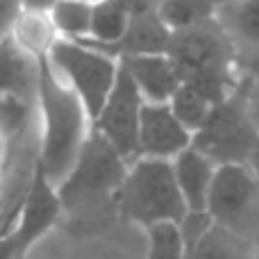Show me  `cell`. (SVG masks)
<instances>
[{"mask_svg":"<svg viewBox=\"0 0 259 259\" xmlns=\"http://www.w3.org/2000/svg\"><path fill=\"white\" fill-rule=\"evenodd\" d=\"M91 12H94V3L89 0H53L48 7V16L57 36L73 41L89 39Z\"/></svg>","mask_w":259,"mask_h":259,"instance_id":"cell-17","label":"cell"},{"mask_svg":"<svg viewBox=\"0 0 259 259\" xmlns=\"http://www.w3.org/2000/svg\"><path fill=\"white\" fill-rule=\"evenodd\" d=\"M46 59L55 68V73L68 84V89L80 98L87 114L94 121L116 82L118 68H121L118 57L87 41L57 39L50 46Z\"/></svg>","mask_w":259,"mask_h":259,"instance_id":"cell-5","label":"cell"},{"mask_svg":"<svg viewBox=\"0 0 259 259\" xmlns=\"http://www.w3.org/2000/svg\"><path fill=\"white\" fill-rule=\"evenodd\" d=\"M252 259H259V250L255 252V255H252Z\"/></svg>","mask_w":259,"mask_h":259,"instance_id":"cell-26","label":"cell"},{"mask_svg":"<svg viewBox=\"0 0 259 259\" xmlns=\"http://www.w3.org/2000/svg\"><path fill=\"white\" fill-rule=\"evenodd\" d=\"M125 170L127 161L91 127L73 168L55 187L62 211L68 216H80L105 207V202H114Z\"/></svg>","mask_w":259,"mask_h":259,"instance_id":"cell-4","label":"cell"},{"mask_svg":"<svg viewBox=\"0 0 259 259\" xmlns=\"http://www.w3.org/2000/svg\"><path fill=\"white\" fill-rule=\"evenodd\" d=\"M191 146L214 164H248L259 146V132L248 114L246 87L239 84L228 98L219 100L207 121L193 132Z\"/></svg>","mask_w":259,"mask_h":259,"instance_id":"cell-6","label":"cell"},{"mask_svg":"<svg viewBox=\"0 0 259 259\" xmlns=\"http://www.w3.org/2000/svg\"><path fill=\"white\" fill-rule=\"evenodd\" d=\"M62 216L57 189L34 166L32 180L12 214V221L0 232V259H25L53 232Z\"/></svg>","mask_w":259,"mask_h":259,"instance_id":"cell-7","label":"cell"},{"mask_svg":"<svg viewBox=\"0 0 259 259\" xmlns=\"http://www.w3.org/2000/svg\"><path fill=\"white\" fill-rule=\"evenodd\" d=\"M36 168L57 187L91 134V116L48 59H39L36 84Z\"/></svg>","mask_w":259,"mask_h":259,"instance_id":"cell-1","label":"cell"},{"mask_svg":"<svg viewBox=\"0 0 259 259\" xmlns=\"http://www.w3.org/2000/svg\"><path fill=\"white\" fill-rule=\"evenodd\" d=\"M50 3H53V0H23L25 7H44V9H48Z\"/></svg>","mask_w":259,"mask_h":259,"instance_id":"cell-23","label":"cell"},{"mask_svg":"<svg viewBox=\"0 0 259 259\" xmlns=\"http://www.w3.org/2000/svg\"><path fill=\"white\" fill-rule=\"evenodd\" d=\"M118 214L143 230L155 223H182L187 205L178 189L170 159L137 157L114 198Z\"/></svg>","mask_w":259,"mask_h":259,"instance_id":"cell-3","label":"cell"},{"mask_svg":"<svg viewBox=\"0 0 259 259\" xmlns=\"http://www.w3.org/2000/svg\"><path fill=\"white\" fill-rule=\"evenodd\" d=\"M193 134L170 112L168 103H143L139 123V157L173 159L191 146Z\"/></svg>","mask_w":259,"mask_h":259,"instance_id":"cell-10","label":"cell"},{"mask_svg":"<svg viewBox=\"0 0 259 259\" xmlns=\"http://www.w3.org/2000/svg\"><path fill=\"white\" fill-rule=\"evenodd\" d=\"M39 84V59L18 48L16 41L0 34V98H16L23 103H36Z\"/></svg>","mask_w":259,"mask_h":259,"instance_id":"cell-12","label":"cell"},{"mask_svg":"<svg viewBox=\"0 0 259 259\" xmlns=\"http://www.w3.org/2000/svg\"><path fill=\"white\" fill-rule=\"evenodd\" d=\"M21 7H23V0H0V34L9 30V25L16 18Z\"/></svg>","mask_w":259,"mask_h":259,"instance_id":"cell-20","label":"cell"},{"mask_svg":"<svg viewBox=\"0 0 259 259\" xmlns=\"http://www.w3.org/2000/svg\"><path fill=\"white\" fill-rule=\"evenodd\" d=\"M175 173V182L184 198L187 211H207V200L214 184V175L219 164L202 155L198 148L189 146L180 155L170 159Z\"/></svg>","mask_w":259,"mask_h":259,"instance_id":"cell-13","label":"cell"},{"mask_svg":"<svg viewBox=\"0 0 259 259\" xmlns=\"http://www.w3.org/2000/svg\"><path fill=\"white\" fill-rule=\"evenodd\" d=\"M89 3H96V0H89Z\"/></svg>","mask_w":259,"mask_h":259,"instance_id":"cell-27","label":"cell"},{"mask_svg":"<svg viewBox=\"0 0 259 259\" xmlns=\"http://www.w3.org/2000/svg\"><path fill=\"white\" fill-rule=\"evenodd\" d=\"M216 21L234 46L259 48V0H223Z\"/></svg>","mask_w":259,"mask_h":259,"instance_id":"cell-15","label":"cell"},{"mask_svg":"<svg viewBox=\"0 0 259 259\" xmlns=\"http://www.w3.org/2000/svg\"><path fill=\"white\" fill-rule=\"evenodd\" d=\"M184 259H193V252H191V248H187V255H184Z\"/></svg>","mask_w":259,"mask_h":259,"instance_id":"cell-25","label":"cell"},{"mask_svg":"<svg viewBox=\"0 0 259 259\" xmlns=\"http://www.w3.org/2000/svg\"><path fill=\"white\" fill-rule=\"evenodd\" d=\"M118 62L132 77L146 103H168L175 89L182 84V75L168 53L127 55Z\"/></svg>","mask_w":259,"mask_h":259,"instance_id":"cell-11","label":"cell"},{"mask_svg":"<svg viewBox=\"0 0 259 259\" xmlns=\"http://www.w3.org/2000/svg\"><path fill=\"white\" fill-rule=\"evenodd\" d=\"M214 105L216 103L205 91H200L198 87L189 84V82H182V84L175 89V94L168 98L170 112L175 114V118L191 134L202 127V123L207 121V116H209V112L214 109Z\"/></svg>","mask_w":259,"mask_h":259,"instance_id":"cell-18","label":"cell"},{"mask_svg":"<svg viewBox=\"0 0 259 259\" xmlns=\"http://www.w3.org/2000/svg\"><path fill=\"white\" fill-rule=\"evenodd\" d=\"M166 53L178 66L182 82L205 91L214 103L228 98L241 84L234 73V44L216 18L173 30Z\"/></svg>","mask_w":259,"mask_h":259,"instance_id":"cell-2","label":"cell"},{"mask_svg":"<svg viewBox=\"0 0 259 259\" xmlns=\"http://www.w3.org/2000/svg\"><path fill=\"white\" fill-rule=\"evenodd\" d=\"M146 100L141 98L137 84L125 73V68H118L116 82L109 91L107 100L103 103L100 112L91 121V127L127 161L139 157V123H141V109Z\"/></svg>","mask_w":259,"mask_h":259,"instance_id":"cell-9","label":"cell"},{"mask_svg":"<svg viewBox=\"0 0 259 259\" xmlns=\"http://www.w3.org/2000/svg\"><path fill=\"white\" fill-rule=\"evenodd\" d=\"M7 34L16 41L18 48H23L34 59H44L48 55L50 46L59 39L48 16V9L44 7H25L18 9L16 18L12 21Z\"/></svg>","mask_w":259,"mask_h":259,"instance_id":"cell-14","label":"cell"},{"mask_svg":"<svg viewBox=\"0 0 259 259\" xmlns=\"http://www.w3.org/2000/svg\"><path fill=\"white\" fill-rule=\"evenodd\" d=\"M146 259H184V243L180 223H155L146 228Z\"/></svg>","mask_w":259,"mask_h":259,"instance_id":"cell-19","label":"cell"},{"mask_svg":"<svg viewBox=\"0 0 259 259\" xmlns=\"http://www.w3.org/2000/svg\"><path fill=\"white\" fill-rule=\"evenodd\" d=\"M207 214L214 225L241 241L259 237V180L250 164H223L216 168Z\"/></svg>","mask_w":259,"mask_h":259,"instance_id":"cell-8","label":"cell"},{"mask_svg":"<svg viewBox=\"0 0 259 259\" xmlns=\"http://www.w3.org/2000/svg\"><path fill=\"white\" fill-rule=\"evenodd\" d=\"M221 3H223V0H221Z\"/></svg>","mask_w":259,"mask_h":259,"instance_id":"cell-28","label":"cell"},{"mask_svg":"<svg viewBox=\"0 0 259 259\" xmlns=\"http://www.w3.org/2000/svg\"><path fill=\"white\" fill-rule=\"evenodd\" d=\"M246 105H248V114H250L252 123H255L259 132V82L246 84Z\"/></svg>","mask_w":259,"mask_h":259,"instance_id":"cell-21","label":"cell"},{"mask_svg":"<svg viewBox=\"0 0 259 259\" xmlns=\"http://www.w3.org/2000/svg\"><path fill=\"white\" fill-rule=\"evenodd\" d=\"M248 164H250V168L255 170V175H257V180H259V146H257V150L252 152V157H250V161H248Z\"/></svg>","mask_w":259,"mask_h":259,"instance_id":"cell-24","label":"cell"},{"mask_svg":"<svg viewBox=\"0 0 259 259\" xmlns=\"http://www.w3.org/2000/svg\"><path fill=\"white\" fill-rule=\"evenodd\" d=\"M130 9L123 0H96L91 12V30L87 44L98 48H112L123 39L130 25Z\"/></svg>","mask_w":259,"mask_h":259,"instance_id":"cell-16","label":"cell"},{"mask_svg":"<svg viewBox=\"0 0 259 259\" xmlns=\"http://www.w3.org/2000/svg\"><path fill=\"white\" fill-rule=\"evenodd\" d=\"M12 137L14 132H9L0 123V178H3V170L7 168V161H9V141H12Z\"/></svg>","mask_w":259,"mask_h":259,"instance_id":"cell-22","label":"cell"}]
</instances>
